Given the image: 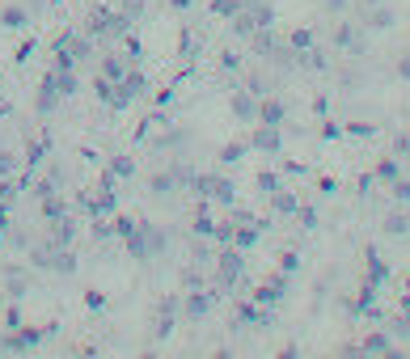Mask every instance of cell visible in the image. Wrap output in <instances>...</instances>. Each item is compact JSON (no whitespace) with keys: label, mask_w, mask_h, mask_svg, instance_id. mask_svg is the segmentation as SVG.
I'll return each instance as SVG.
<instances>
[{"label":"cell","mask_w":410,"mask_h":359,"mask_svg":"<svg viewBox=\"0 0 410 359\" xmlns=\"http://www.w3.org/2000/svg\"><path fill=\"white\" fill-rule=\"evenodd\" d=\"M127 250L135 258H157V254H165V233L157 224H135L131 237H127Z\"/></svg>","instance_id":"obj_1"},{"label":"cell","mask_w":410,"mask_h":359,"mask_svg":"<svg viewBox=\"0 0 410 359\" xmlns=\"http://www.w3.org/2000/svg\"><path fill=\"white\" fill-rule=\"evenodd\" d=\"M127 30H131V17H127V13H93V17H89V34H97V38H106V42H110V38H123Z\"/></svg>","instance_id":"obj_2"},{"label":"cell","mask_w":410,"mask_h":359,"mask_svg":"<svg viewBox=\"0 0 410 359\" xmlns=\"http://www.w3.org/2000/svg\"><path fill=\"white\" fill-rule=\"evenodd\" d=\"M47 334L42 330H21V334H13V339H0V347L4 351H30V347H38Z\"/></svg>","instance_id":"obj_3"},{"label":"cell","mask_w":410,"mask_h":359,"mask_svg":"<svg viewBox=\"0 0 410 359\" xmlns=\"http://www.w3.org/2000/svg\"><path fill=\"white\" fill-rule=\"evenodd\" d=\"M174 322H178V296L161 300V313H157V334H169V330H174Z\"/></svg>","instance_id":"obj_4"},{"label":"cell","mask_w":410,"mask_h":359,"mask_svg":"<svg viewBox=\"0 0 410 359\" xmlns=\"http://www.w3.org/2000/svg\"><path fill=\"white\" fill-rule=\"evenodd\" d=\"M55 102H59V85H55V76L47 72V80H42V89H38V110L47 114V110H55Z\"/></svg>","instance_id":"obj_5"},{"label":"cell","mask_w":410,"mask_h":359,"mask_svg":"<svg viewBox=\"0 0 410 359\" xmlns=\"http://www.w3.org/2000/svg\"><path fill=\"white\" fill-rule=\"evenodd\" d=\"M0 21H4V30H21V25L30 21V8H21V4H8V8L0 13Z\"/></svg>","instance_id":"obj_6"},{"label":"cell","mask_w":410,"mask_h":359,"mask_svg":"<svg viewBox=\"0 0 410 359\" xmlns=\"http://www.w3.org/2000/svg\"><path fill=\"white\" fill-rule=\"evenodd\" d=\"M102 76H106V80H123V76H127V63H123L119 55H106V59H102Z\"/></svg>","instance_id":"obj_7"},{"label":"cell","mask_w":410,"mask_h":359,"mask_svg":"<svg viewBox=\"0 0 410 359\" xmlns=\"http://www.w3.org/2000/svg\"><path fill=\"white\" fill-rule=\"evenodd\" d=\"M123 89H127L131 97H140V93L148 89V80H144V72H127V76H123Z\"/></svg>","instance_id":"obj_8"},{"label":"cell","mask_w":410,"mask_h":359,"mask_svg":"<svg viewBox=\"0 0 410 359\" xmlns=\"http://www.w3.org/2000/svg\"><path fill=\"white\" fill-rule=\"evenodd\" d=\"M203 313H207V296H199V292H195V296L186 300V317H191V322H199Z\"/></svg>","instance_id":"obj_9"},{"label":"cell","mask_w":410,"mask_h":359,"mask_svg":"<svg viewBox=\"0 0 410 359\" xmlns=\"http://www.w3.org/2000/svg\"><path fill=\"white\" fill-rule=\"evenodd\" d=\"M237 267H241V262H237V254H224V262H220V279H224V284H233V279H237Z\"/></svg>","instance_id":"obj_10"},{"label":"cell","mask_w":410,"mask_h":359,"mask_svg":"<svg viewBox=\"0 0 410 359\" xmlns=\"http://www.w3.org/2000/svg\"><path fill=\"white\" fill-rule=\"evenodd\" d=\"M169 186H174V174H157V178H152V190H157V195H165Z\"/></svg>","instance_id":"obj_11"},{"label":"cell","mask_w":410,"mask_h":359,"mask_svg":"<svg viewBox=\"0 0 410 359\" xmlns=\"http://www.w3.org/2000/svg\"><path fill=\"white\" fill-rule=\"evenodd\" d=\"M233 110H237L241 118H250V114H254V102H250V97H237V102H233Z\"/></svg>","instance_id":"obj_12"},{"label":"cell","mask_w":410,"mask_h":359,"mask_svg":"<svg viewBox=\"0 0 410 359\" xmlns=\"http://www.w3.org/2000/svg\"><path fill=\"white\" fill-rule=\"evenodd\" d=\"M114 174H119V178H131V174H135V165H131L127 157H119V161H114Z\"/></svg>","instance_id":"obj_13"},{"label":"cell","mask_w":410,"mask_h":359,"mask_svg":"<svg viewBox=\"0 0 410 359\" xmlns=\"http://www.w3.org/2000/svg\"><path fill=\"white\" fill-rule=\"evenodd\" d=\"M131 229H135V220H127V216L114 220V233H119V237H131Z\"/></svg>","instance_id":"obj_14"},{"label":"cell","mask_w":410,"mask_h":359,"mask_svg":"<svg viewBox=\"0 0 410 359\" xmlns=\"http://www.w3.org/2000/svg\"><path fill=\"white\" fill-rule=\"evenodd\" d=\"M4 330H21V313H17V309L4 313Z\"/></svg>","instance_id":"obj_15"},{"label":"cell","mask_w":410,"mask_h":359,"mask_svg":"<svg viewBox=\"0 0 410 359\" xmlns=\"http://www.w3.org/2000/svg\"><path fill=\"white\" fill-rule=\"evenodd\" d=\"M13 165H17V161H13L8 152H0V178H4V174H13Z\"/></svg>","instance_id":"obj_16"}]
</instances>
